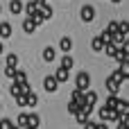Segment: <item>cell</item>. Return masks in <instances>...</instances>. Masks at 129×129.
<instances>
[{
  "instance_id": "obj_21",
  "label": "cell",
  "mask_w": 129,
  "mask_h": 129,
  "mask_svg": "<svg viewBox=\"0 0 129 129\" xmlns=\"http://www.w3.org/2000/svg\"><path fill=\"white\" fill-rule=\"evenodd\" d=\"M104 52H107L109 57H116V52H118V45H116V43H107V45H104Z\"/></svg>"
},
{
  "instance_id": "obj_35",
  "label": "cell",
  "mask_w": 129,
  "mask_h": 129,
  "mask_svg": "<svg viewBox=\"0 0 129 129\" xmlns=\"http://www.w3.org/2000/svg\"><path fill=\"white\" fill-rule=\"evenodd\" d=\"M111 2H116V5H118V2H120V0H111Z\"/></svg>"
},
{
  "instance_id": "obj_23",
  "label": "cell",
  "mask_w": 129,
  "mask_h": 129,
  "mask_svg": "<svg viewBox=\"0 0 129 129\" xmlns=\"http://www.w3.org/2000/svg\"><path fill=\"white\" fill-rule=\"evenodd\" d=\"M75 118H77V122H79V125H84V122L88 120V113H86L84 109H79V111L75 113Z\"/></svg>"
},
{
  "instance_id": "obj_3",
  "label": "cell",
  "mask_w": 129,
  "mask_h": 129,
  "mask_svg": "<svg viewBox=\"0 0 129 129\" xmlns=\"http://www.w3.org/2000/svg\"><path fill=\"white\" fill-rule=\"evenodd\" d=\"M79 18H82L84 23H91V20L95 18V7H91V5H84V7L79 9Z\"/></svg>"
},
{
  "instance_id": "obj_30",
  "label": "cell",
  "mask_w": 129,
  "mask_h": 129,
  "mask_svg": "<svg viewBox=\"0 0 129 129\" xmlns=\"http://www.w3.org/2000/svg\"><path fill=\"white\" fill-rule=\"evenodd\" d=\"M68 111H70V113H73V116H75V113H77V111H79V104H77V102H73V100H70V104H68Z\"/></svg>"
},
{
  "instance_id": "obj_24",
  "label": "cell",
  "mask_w": 129,
  "mask_h": 129,
  "mask_svg": "<svg viewBox=\"0 0 129 129\" xmlns=\"http://www.w3.org/2000/svg\"><path fill=\"white\" fill-rule=\"evenodd\" d=\"M118 32H120L122 36H127V34H129V23H127V20H120V23H118Z\"/></svg>"
},
{
  "instance_id": "obj_5",
  "label": "cell",
  "mask_w": 129,
  "mask_h": 129,
  "mask_svg": "<svg viewBox=\"0 0 129 129\" xmlns=\"http://www.w3.org/2000/svg\"><path fill=\"white\" fill-rule=\"evenodd\" d=\"M43 88H45L48 93H54V91L59 88V82H57V77H54V75H48V77L43 79Z\"/></svg>"
},
{
  "instance_id": "obj_39",
  "label": "cell",
  "mask_w": 129,
  "mask_h": 129,
  "mask_svg": "<svg viewBox=\"0 0 129 129\" xmlns=\"http://www.w3.org/2000/svg\"><path fill=\"white\" fill-rule=\"evenodd\" d=\"M25 129H32V127H25Z\"/></svg>"
},
{
  "instance_id": "obj_17",
  "label": "cell",
  "mask_w": 129,
  "mask_h": 129,
  "mask_svg": "<svg viewBox=\"0 0 129 129\" xmlns=\"http://www.w3.org/2000/svg\"><path fill=\"white\" fill-rule=\"evenodd\" d=\"M73 63H75V59H73L70 54H63V57H61V68L70 70V68H73Z\"/></svg>"
},
{
  "instance_id": "obj_8",
  "label": "cell",
  "mask_w": 129,
  "mask_h": 129,
  "mask_svg": "<svg viewBox=\"0 0 129 129\" xmlns=\"http://www.w3.org/2000/svg\"><path fill=\"white\" fill-rule=\"evenodd\" d=\"M70 98H73V102H77V104H79V109L86 104V95H84V91H79V88H75Z\"/></svg>"
},
{
  "instance_id": "obj_40",
  "label": "cell",
  "mask_w": 129,
  "mask_h": 129,
  "mask_svg": "<svg viewBox=\"0 0 129 129\" xmlns=\"http://www.w3.org/2000/svg\"><path fill=\"white\" fill-rule=\"evenodd\" d=\"M0 11H2V7H0Z\"/></svg>"
},
{
  "instance_id": "obj_20",
  "label": "cell",
  "mask_w": 129,
  "mask_h": 129,
  "mask_svg": "<svg viewBox=\"0 0 129 129\" xmlns=\"http://www.w3.org/2000/svg\"><path fill=\"white\" fill-rule=\"evenodd\" d=\"M25 102H27V107H36L39 104V98L29 91V93H25Z\"/></svg>"
},
{
  "instance_id": "obj_33",
  "label": "cell",
  "mask_w": 129,
  "mask_h": 129,
  "mask_svg": "<svg viewBox=\"0 0 129 129\" xmlns=\"http://www.w3.org/2000/svg\"><path fill=\"white\" fill-rule=\"evenodd\" d=\"M98 129H109V127H107L104 122H98Z\"/></svg>"
},
{
  "instance_id": "obj_26",
  "label": "cell",
  "mask_w": 129,
  "mask_h": 129,
  "mask_svg": "<svg viewBox=\"0 0 129 129\" xmlns=\"http://www.w3.org/2000/svg\"><path fill=\"white\" fill-rule=\"evenodd\" d=\"M7 66H14V68L18 66V57H16L14 52H11V54H7Z\"/></svg>"
},
{
  "instance_id": "obj_34",
  "label": "cell",
  "mask_w": 129,
  "mask_h": 129,
  "mask_svg": "<svg viewBox=\"0 0 129 129\" xmlns=\"http://www.w3.org/2000/svg\"><path fill=\"white\" fill-rule=\"evenodd\" d=\"M2 52H5V43L0 41V54H2Z\"/></svg>"
},
{
  "instance_id": "obj_4",
  "label": "cell",
  "mask_w": 129,
  "mask_h": 129,
  "mask_svg": "<svg viewBox=\"0 0 129 129\" xmlns=\"http://www.w3.org/2000/svg\"><path fill=\"white\" fill-rule=\"evenodd\" d=\"M36 16H39L41 20H48V18H52V7H50L48 2H39V11H36Z\"/></svg>"
},
{
  "instance_id": "obj_18",
  "label": "cell",
  "mask_w": 129,
  "mask_h": 129,
  "mask_svg": "<svg viewBox=\"0 0 129 129\" xmlns=\"http://www.w3.org/2000/svg\"><path fill=\"white\" fill-rule=\"evenodd\" d=\"M118 102H120L118 93H111V95L107 98V107H109V109H116V107H118Z\"/></svg>"
},
{
  "instance_id": "obj_27",
  "label": "cell",
  "mask_w": 129,
  "mask_h": 129,
  "mask_svg": "<svg viewBox=\"0 0 129 129\" xmlns=\"http://www.w3.org/2000/svg\"><path fill=\"white\" fill-rule=\"evenodd\" d=\"M5 75H7V79H14L16 77V68L14 66H5Z\"/></svg>"
},
{
  "instance_id": "obj_6",
  "label": "cell",
  "mask_w": 129,
  "mask_h": 129,
  "mask_svg": "<svg viewBox=\"0 0 129 129\" xmlns=\"http://www.w3.org/2000/svg\"><path fill=\"white\" fill-rule=\"evenodd\" d=\"M36 11H39V0H32V2L25 5V16H27V18H34Z\"/></svg>"
},
{
  "instance_id": "obj_28",
  "label": "cell",
  "mask_w": 129,
  "mask_h": 129,
  "mask_svg": "<svg viewBox=\"0 0 129 129\" xmlns=\"http://www.w3.org/2000/svg\"><path fill=\"white\" fill-rule=\"evenodd\" d=\"M11 127H14V122L9 118H0V129H11Z\"/></svg>"
},
{
  "instance_id": "obj_19",
  "label": "cell",
  "mask_w": 129,
  "mask_h": 129,
  "mask_svg": "<svg viewBox=\"0 0 129 129\" xmlns=\"http://www.w3.org/2000/svg\"><path fill=\"white\" fill-rule=\"evenodd\" d=\"M84 95H86V104H93V107H95V102H98V93H95V91H84Z\"/></svg>"
},
{
  "instance_id": "obj_15",
  "label": "cell",
  "mask_w": 129,
  "mask_h": 129,
  "mask_svg": "<svg viewBox=\"0 0 129 129\" xmlns=\"http://www.w3.org/2000/svg\"><path fill=\"white\" fill-rule=\"evenodd\" d=\"M104 45H107V43H104L100 36H95V39H93V43H91V48H93L95 52H102V50H104Z\"/></svg>"
},
{
  "instance_id": "obj_11",
  "label": "cell",
  "mask_w": 129,
  "mask_h": 129,
  "mask_svg": "<svg viewBox=\"0 0 129 129\" xmlns=\"http://www.w3.org/2000/svg\"><path fill=\"white\" fill-rule=\"evenodd\" d=\"M11 36V25L9 23H0V41Z\"/></svg>"
},
{
  "instance_id": "obj_22",
  "label": "cell",
  "mask_w": 129,
  "mask_h": 129,
  "mask_svg": "<svg viewBox=\"0 0 129 129\" xmlns=\"http://www.w3.org/2000/svg\"><path fill=\"white\" fill-rule=\"evenodd\" d=\"M14 82H16V84H25V82H27V75H25V70H16V77H14Z\"/></svg>"
},
{
  "instance_id": "obj_2",
  "label": "cell",
  "mask_w": 129,
  "mask_h": 129,
  "mask_svg": "<svg viewBox=\"0 0 129 129\" xmlns=\"http://www.w3.org/2000/svg\"><path fill=\"white\" fill-rule=\"evenodd\" d=\"M88 86H91V75H88L86 70L77 73V75H75V88H79V91H88Z\"/></svg>"
},
{
  "instance_id": "obj_25",
  "label": "cell",
  "mask_w": 129,
  "mask_h": 129,
  "mask_svg": "<svg viewBox=\"0 0 129 129\" xmlns=\"http://www.w3.org/2000/svg\"><path fill=\"white\" fill-rule=\"evenodd\" d=\"M16 127H20V129L27 127V113H20V116H18V120H16Z\"/></svg>"
},
{
  "instance_id": "obj_29",
  "label": "cell",
  "mask_w": 129,
  "mask_h": 129,
  "mask_svg": "<svg viewBox=\"0 0 129 129\" xmlns=\"http://www.w3.org/2000/svg\"><path fill=\"white\" fill-rule=\"evenodd\" d=\"M120 50H122V54H125V57H129V39H125V41L120 43Z\"/></svg>"
},
{
  "instance_id": "obj_32",
  "label": "cell",
  "mask_w": 129,
  "mask_h": 129,
  "mask_svg": "<svg viewBox=\"0 0 129 129\" xmlns=\"http://www.w3.org/2000/svg\"><path fill=\"white\" fill-rule=\"evenodd\" d=\"M84 129H98V122H91V120H86V122H84Z\"/></svg>"
},
{
  "instance_id": "obj_16",
  "label": "cell",
  "mask_w": 129,
  "mask_h": 129,
  "mask_svg": "<svg viewBox=\"0 0 129 129\" xmlns=\"http://www.w3.org/2000/svg\"><path fill=\"white\" fill-rule=\"evenodd\" d=\"M54 57H57V50H54V48H45V50H43V59H45L48 63L54 61Z\"/></svg>"
},
{
  "instance_id": "obj_37",
  "label": "cell",
  "mask_w": 129,
  "mask_h": 129,
  "mask_svg": "<svg viewBox=\"0 0 129 129\" xmlns=\"http://www.w3.org/2000/svg\"><path fill=\"white\" fill-rule=\"evenodd\" d=\"M0 113H2V107H0Z\"/></svg>"
},
{
  "instance_id": "obj_10",
  "label": "cell",
  "mask_w": 129,
  "mask_h": 129,
  "mask_svg": "<svg viewBox=\"0 0 129 129\" xmlns=\"http://www.w3.org/2000/svg\"><path fill=\"white\" fill-rule=\"evenodd\" d=\"M70 48H73V39H70V36H61V41H59V50H61V52H68Z\"/></svg>"
},
{
  "instance_id": "obj_36",
  "label": "cell",
  "mask_w": 129,
  "mask_h": 129,
  "mask_svg": "<svg viewBox=\"0 0 129 129\" xmlns=\"http://www.w3.org/2000/svg\"><path fill=\"white\" fill-rule=\"evenodd\" d=\"M11 129H20V127H11Z\"/></svg>"
},
{
  "instance_id": "obj_14",
  "label": "cell",
  "mask_w": 129,
  "mask_h": 129,
  "mask_svg": "<svg viewBox=\"0 0 129 129\" xmlns=\"http://www.w3.org/2000/svg\"><path fill=\"white\" fill-rule=\"evenodd\" d=\"M54 77H57V82H59V84H63V82H68V70L59 66V70L54 73Z\"/></svg>"
},
{
  "instance_id": "obj_7",
  "label": "cell",
  "mask_w": 129,
  "mask_h": 129,
  "mask_svg": "<svg viewBox=\"0 0 129 129\" xmlns=\"http://www.w3.org/2000/svg\"><path fill=\"white\" fill-rule=\"evenodd\" d=\"M36 27H39V25H36V20H34V18H27V16H25V20H23V32H25V34H32Z\"/></svg>"
},
{
  "instance_id": "obj_13",
  "label": "cell",
  "mask_w": 129,
  "mask_h": 129,
  "mask_svg": "<svg viewBox=\"0 0 129 129\" xmlns=\"http://www.w3.org/2000/svg\"><path fill=\"white\" fill-rule=\"evenodd\" d=\"M41 125V118L36 116V113H27V127H32V129H36Z\"/></svg>"
},
{
  "instance_id": "obj_31",
  "label": "cell",
  "mask_w": 129,
  "mask_h": 129,
  "mask_svg": "<svg viewBox=\"0 0 129 129\" xmlns=\"http://www.w3.org/2000/svg\"><path fill=\"white\" fill-rule=\"evenodd\" d=\"M16 104H18V107H25V104H27V102H25V93H20V95L16 98Z\"/></svg>"
},
{
  "instance_id": "obj_1",
  "label": "cell",
  "mask_w": 129,
  "mask_h": 129,
  "mask_svg": "<svg viewBox=\"0 0 129 129\" xmlns=\"http://www.w3.org/2000/svg\"><path fill=\"white\" fill-rule=\"evenodd\" d=\"M122 79H125V77L120 75V70L111 73V75H109V79H107V88H109V93H118V91H120Z\"/></svg>"
},
{
  "instance_id": "obj_9",
  "label": "cell",
  "mask_w": 129,
  "mask_h": 129,
  "mask_svg": "<svg viewBox=\"0 0 129 129\" xmlns=\"http://www.w3.org/2000/svg\"><path fill=\"white\" fill-rule=\"evenodd\" d=\"M23 7H25V5H23L20 0H9V11H11L14 16H20V14H23Z\"/></svg>"
},
{
  "instance_id": "obj_12",
  "label": "cell",
  "mask_w": 129,
  "mask_h": 129,
  "mask_svg": "<svg viewBox=\"0 0 129 129\" xmlns=\"http://www.w3.org/2000/svg\"><path fill=\"white\" fill-rule=\"evenodd\" d=\"M118 70H120V75H122L125 79H129V57H125V59L120 61V68H118Z\"/></svg>"
},
{
  "instance_id": "obj_38",
  "label": "cell",
  "mask_w": 129,
  "mask_h": 129,
  "mask_svg": "<svg viewBox=\"0 0 129 129\" xmlns=\"http://www.w3.org/2000/svg\"><path fill=\"white\" fill-rule=\"evenodd\" d=\"M39 2H45V0H39Z\"/></svg>"
}]
</instances>
